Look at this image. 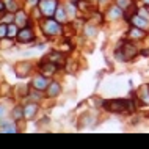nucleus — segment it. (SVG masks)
I'll list each match as a JSON object with an SVG mask.
<instances>
[{
    "mask_svg": "<svg viewBox=\"0 0 149 149\" xmlns=\"http://www.w3.org/2000/svg\"><path fill=\"white\" fill-rule=\"evenodd\" d=\"M5 113H6V108L3 107V105H0V119H2L3 116H5Z\"/></svg>",
    "mask_w": 149,
    "mask_h": 149,
    "instance_id": "nucleus-25",
    "label": "nucleus"
},
{
    "mask_svg": "<svg viewBox=\"0 0 149 149\" xmlns=\"http://www.w3.org/2000/svg\"><path fill=\"white\" fill-rule=\"evenodd\" d=\"M116 5H118L121 10H124L126 11L127 8H130V5H132V0H116Z\"/></svg>",
    "mask_w": 149,
    "mask_h": 149,
    "instance_id": "nucleus-20",
    "label": "nucleus"
},
{
    "mask_svg": "<svg viewBox=\"0 0 149 149\" xmlns=\"http://www.w3.org/2000/svg\"><path fill=\"white\" fill-rule=\"evenodd\" d=\"M97 2H99V3H105L107 0H97Z\"/></svg>",
    "mask_w": 149,
    "mask_h": 149,
    "instance_id": "nucleus-29",
    "label": "nucleus"
},
{
    "mask_svg": "<svg viewBox=\"0 0 149 149\" xmlns=\"http://www.w3.org/2000/svg\"><path fill=\"white\" fill-rule=\"evenodd\" d=\"M11 116H13V119H14V121L22 119V118H24V107H22V105H16V107H14V110L11 111Z\"/></svg>",
    "mask_w": 149,
    "mask_h": 149,
    "instance_id": "nucleus-16",
    "label": "nucleus"
},
{
    "mask_svg": "<svg viewBox=\"0 0 149 149\" xmlns=\"http://www.w3.org/2000/svg\"><path fill=\"white\" fill-rule=\"evenodd\" d=\"M102 105L107 111H113V113H126L127 110H134V105H132L130 100H121V99L104 100Z\"/></svg>",
    "mask_w": 149,
    "mask_h": 149,
    "instance_id": "nucleus-1",
    "label": "nucleus"
},
{
    "mask_svg": "<svg viewBox=\"0 0 149 149\" xmlns=\"http://www.w3.org/2000/svg\"><path fill=\"white\" fill-rule=\"evenodd\" d=\"M148 11H149V8H148Z\"/></svg>",
    "mask_w": 149,
    "mask_h": 149,
    "instance_id": "nucleus-31",
    "label": "nucleus"
},
{
    "mask_svg": "<svg viewBox=\"0 0 149 149\" xmlns=\"http://www.w3.org/2000/svg\"><path fill=\"white\" fill-rule=\"evenodd\" d=\"M0 132H3V134H14V132H17V126L14 123H6L0 127Z\"/></svg>",
    "mask_w": 149,
    "mask_h": 149,
    "instance_id": "nucleus-15",
    "label": "nucleus"
},
{
    "mask_svg": "<svg viewBox=\"0 0 149 149\" xmlns=\"http://www.w3.org/2000/svg\"><path fill=\"white\" fill-rule=\"evenodd\" d=\"M8 36V24L0 22V38H5Z\"/></svg>",
    "mask_w": 149,
    "mask_h": 149,
    "instance_id": "nucleus-21",
    "label": "nucleus"
},
{
    "mask_svg": "<svg viewBox=\"0 0 149 149\" xmlns=\"http://www.w3.org/2000/svg\"><path fill=\"white\" fill-rule=\"evenodd\" d=\"M46 91H47L46 94L49 96V97H57L60 93H61V86H60L58 82H54V80H52L49 83V86L46 88Z\"/></svg>",
    "mask_w": 149,
    "mask_h": 149,
    "instance_id": "nucleus-9",
    "label": "nucleus"
},
{
    "mask_svg": "<svg viewBox=\"0 0 149 149\" xmlns=\"http://www.w3.org/2000/svg\"><path fill=\"white\" fill-rule=\"evenodd\" d=\"M52 82V80L47 79V75H38V77L33 79V82H31V85H33L35 90L38 91H44L47 86H49V83Z\"/></svg>",
    "mask_w": 149,
    "mask_h": 149,
    "instance_id": "nucleus-4",
    "label": "nucleus"
},
{
    "mask_svg": "<svg viewBox=\"0 0 149 149\" xmlns=\"http://www.w3.org/2000/svg\"><path fill=\"white\" fill-rule=\"evenodd\" d=\"M129 36L132 39H143L146 36V31L143 29H138V27H134V29H130V31H129Z\"/></svg>",
    "mask_w": 149,
    "mask_h": 149,
    "instance_id": "nucleus-12",
    "label": "nucleus"
},
{
    "mask_svg": "<svg viewBox=\"0 0 149 149\" xmlns=\"http://www.w3.org/2000/svg\"><path fill=\"white\" fill-rule=\"evenodd\" d=\"M44 75H52L55 71H57V64H52V63H49V64H46L44 66Z\"/></svg>",
    "mask_w": 149,
    "mask_h": 149,
    "instance_id": "nucleus-19",
    "label": "nucleus"
},
{
    "mask_svg": "<svg viewBox=\"0 0 149 149\" xmlns=\"http://www.w3.org/2000/svg\"><path fill=\"white\" fill-rule=\"evenodd\" d=\"M29 72H30V64L29 63H22V64H17V66H16V74H17V77H25Z\"/></svg>",
    "mask_w": 149,
    "mask_h": 149,
    "instance_id": "nucleus-13",
    "label": "nucleus"
},
{
    "mask_svg": "<svg viewBox=\"0 0 149 149\" xmlns=\"http://www.w3.org/2000/svg\"><path fill=\"white\" fill-rule=\"evenodd\" d=\"M17 27H19V25H17L16 22L8 24V36H10V38H14V36H17V33H19Z\"/></svg>",
    "mask_w": 149,
    "mask_h": 149,
    "instance_id": "nucleus-18",
    "label": "nucleus"
},
{
    "mask_svg": "<svg viewBox=\"0 0 149 149\" xmlns=\"http://www.w3.org/2000/svg\"><path fill=\"white\" fill-rule=\"evenodd\" d=\"M64 10H66V13H68V17H75V14H77V6L72 3V0L64 6Z\"/></svg>",
    "mask_w": 149,
    "mask_h": 149,
    "instance_id": "nucleus-17",
    "label": "nucleus"
},
{
    "mask_svg": "<svg viewBox=\"0 0 149 149\" xmlns=\"http://www.w3.org/2000/svg\"><path fill=\"white\" fill-rule=\"evenodd\" d=\"M72 2H77V0H72Z\"/></svg>",
    "mask_w": 149,
    "mask_h": 149,
    "instance_id": "nucleus-30",
    "label": "nucleus"
},
{
    "mask_svg": "<svg viewBox=\"0 0 149 149\" xmlns=\"http://www.w3.org/2000/svg\"><path fill=\"white\" fill-rule=\"evenodd\" d=\"M130 22L134 24V27H138V29H148L149 27V22H148V19L146 17H143L141 14H134L130 17Z\"/></svg>",
    "mask_w": 149,
    "mask_h": 149,
    "instance_id": "nucleus-7",
    "label": "nucleus"
},
{
    "mask_svg": "<svg viewBox=\"0 0 149 149\" xmlns=\"http://www.w3.org/2000/svg\"><path fill=\"white\" fill-rule=\"evenodd\" d=\"M107 16H108V19H119V17L124 16V10H121L118 5H115V6H111L110 10H108Z\"/></svg>",
    "mask_w": 149,
    "mask_h": 149,
    "instance_id": "nucleus-10",
    "label": "nucleus"
},
{
    "mask_svg": "<svg viewBox=\"0 0 149 149\" xmlns=\"http://www.w3.org/2000/svg\"><path fill=\"white\" fill-rule=\"evenodd\" d=\"M38 111V104L36 102H30L24 107V118L25 119H33V116Z\"/></svg>",
    "mask_w": 149,
    "mask_h": 149,
    "instance_id": "nucleus-8",
    "label": "nucleus"
},
{
    "mask_svg": "<svg viewBox=\"0 0 149 149\" xmlns=\"http://www.w3.org/2000/svg\"><path fill=\"white\" fill-rule=\"evenodd\" d=\"M41 16H44L42 14V11H41V8H33V17L35 19H41Z\"/></svg>",
    "mask_w": 149,
    "mask_h": 149,
    "instance_id": "nucleus-23",
    "label": "nucleus"
},
{
    "mask_svg": "<svg viewBox=\"0 0 149 149\" xmlns=\"http://www.w3.org/2000/svg\"><path fill=\"white\" fill-rule=\"evenodd\" d=\"M14 22L17 24L19 27H24L27 24V14L24 13V11H16V14H14Z\"/></svg>",
    "mask_w": 149,
    "mask_h": 149,
    "instance_id": "nucleus-14",
    "label": "nucleus"
},
{
    "mask_svg": "<svg viewBox=\"0 0 149 149\" xmlns=\"http://www.w3.org/2000/svg\"><path fill=\"white\" fill-rule=\"evenodd\" d=\"M136 54V49L134 46H132L130 42H127V41H124L123 42V57H121V60H129V58H132L134 55Z\"/></svg>",
    "mask_w": 149,
    "mask_h": 149,
    "instance_id": "nucleus-6",
    "label": "nucleus"
},
{
    "mask_svg": "<svg viewBox=\"0 0 149 149\" xmlns=\"http://www.w3.org/2000/svg\"><path fill=\"white\" fill-rule=\"evenodd\" d=\"M38 6L41 8L44 17H52L55 16V11L58 8V0H39Z\"/></svg>",
    "mask_w": 149,
    "mask_h": 149,
    "instance_id": "nucleus-2",
    "label": "nucleus"
},
{
    "mask_svg": "<svg viewBox=\"0 0 149 149\" xmlns=\"http://www.w3.org/2000/svg\"><path fill=\"white\" fill-rule=\"evenodd\" d=\"M68 13H66V10H64L63 6H58L57 8V11H55V21H58L60 24H64L68 21Z\"/></svg>",
    "mask_w": 149,
    "mask_h": 149,
    "instance_id": "nucleus-11",
    "label": "nucleus"
},
{
    "mask_svg": "<svg viewBox=\"0 0 149 149\" xmlns=\"http://www.w3.org/2000/svg\"><path fill=\"white\" fill-rule=\"evenodd\" d=\"M96 33H97V30H96L94 27H91V25H88L86 29H85V35L90 36V38H93V36H94Z\"/></svg>",
    "mask_w": 149,
    "mask_h": 149,
    "instance_id": "nucleus-22",
    "label": "nucleus"
},
{
    "mask_svg": "<svg viewBox=\"0 0 149 149\" xmlns=\"http://www.w3.org/2000/svg\"><path fill=\"white\" fill-rule=\"evenodd\" d=\"M3 8H5V5H3V3H2V2H0V11H2V10H3Z\"/></svg>",
    "mask_w": 149,
    "mask_h": 149,
    "instance_id": "nucleus-27",
    "label": "nucleus"
},
{
    "mask_svg": "<svg viewBox=\"0 0 149 149\" xmlns=\"http://www.w3.org/2000/svg\"><path fill=\"white\" fill-rule=\"evenodd\" d=\"M17 39H19L21 42H31V41L35 39V33L29 29V27H24L22 30H19Z\"/></svg>",
    "mask_w": 149,
    "mask_h": 149,
    "instance_id": "nucleus-5",
    "label": "nucleus"
},
{
    "mask_svg": "<svg viewBox=\"0 0 149 149\" xmlns=\"http://www.w3.org/2000/svg\"><path fill=\"white\" fill-rule=\"evenodd\" d=\"M27 3H29L30 6H35V5H38V3H39V0H29Z\"/></svg>",
    "mask_w": 149,
    "mask_h": 149,
    "instance_id": "nucleus-26",
    "label": "nucleus"
},
{
    "mask_svg": "<svg viewBox=\"0 0 149 149\" xmlns=\"http://www.w3.org/2000/svg\"><path fill=\"white\" fill-rule=\"evenodd\" d=\"M143 3H144V5L148 6V5H149V0H143Z\"/></svg>",
    "mask_w": 149,
    "mask_h": 149,
    "instance_id": "nucleus-28",
    "label": "nucleus"
},
{
    "mask_svg": "<svg viewBox=\"0 0 149 149\" xmlns=\"http://www.w3.org/2000/svg\"><path fill=\"white\" fill-rule=\"evenodd\" d=\"M42 29H44V33L46 35L54 36V35L61 33V24L58 21H54V19H47V21L42 24Z\"/></svg>",
    "mask_w": 149,
    "mask_h": 149,
    "instance_id": "nucleus-3",
    "label": "nucleus"
},
{
    "mask_svg": "<svg viewBox=\"0 0 149 149\" xmlns=\"http://www.w3.org/2000/svg\"><path fill=\"white\" fill-rule=\"evenodd\" d=\"M148 90H149V86H148Z\"/></svg>",
    "mask_w": 149,
    "mask_h": 149,
    "instance_id": "nucleus-32",
    "label": "nucleus"
},
{
    "mask_svg": "<svg viewBox=\"0 0 149 149\" xmlns=\"http://www.w3.org/2000/svg\"><path fill=\"white\" fill-rule=\"evenodd\" d=\"M6 8H8V10H11V11H14L16 8H17V5H16L13 0H11V2H8V3H6Z\"/></svg>",
    "mask_w": 149,
    "mask_h": 149,
    "instance_id": "nucleus-24",
    "label": "nucleus"
}]
</instances>
